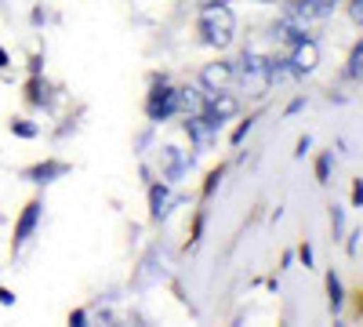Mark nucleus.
I'll return each instance as SVG.
<instances>
[{
	"mask_svg": "<svg viewBox=\"0 0 363 327\" xmlns=\"http://www.w3.org/2000/svg\"><path fill=\"white\" fill-rule=\"evenodd\" d=\"M149 204H153V218H164L167 211H171V193H167V186H153L149 189Z\"/></svg>",
	"mask_w": 363,
	"mask_h": 327,
	"instance_id": "obj_11",
	"label": "nucleus"
},
{
	"mask_svg": "<svg viewBox=\"0 0 363 327\" xmlns=\"http://www.w3.org/2000/svg\"><path fill=\"white\" fill-rule=\"evenodd\" d=\"M218 128H222V124H215L203 109H200V113H189V121H186V131H189V138L196 142V150H211V142H215Z\"/></svg>",
	"mask_w": 363,
	"mask_h": 327,
	"instance_id": "obj_3",
	"label": "nucleus"
},
{
	"mask_svg": "<svg viewBox=\"0 0 363 327\" xmlns=\"http://www.w3.org/2000/svg\"><path fill=\"white\" fill-rule=\"evenodd\" d=\"M4 66H8V51H4V48H0V70H4Z\"/></svg>",
	"mask_w": 363,
	"mask_h": 327,
	"instance_id": "obj_23",
	"label": "nucleus"
},
{
	"mask_svg": "<svg viewBox=\"0 0 363 327\" xmlns=\"http://www.w3.org/2000/svg\"><path fill=\"white\" fill-rule=\"evenodd\" d=\"M236 109H240V102H236L229 92H207V99H203V113H207L215 124H225V121H233V116H236Z\"/></svg>",
	"mask_w": 363,
	"mask_h": 327,
	"instance_id": "obj_4",
	"label": "nucleus"
},
{
	"mask_svg": "<svg viewBox=\"0 0 363 327\" xmlns=\"http://www.w3.org/2000/svg\"><path fill=\"white\" fill-rule=\"evenodd\" d=\"M349 77L352 80H363V44L352 48V58H349Z\"/></svg>",
	"mask_w": 363,
	"mask_h": 327,
	"instance_id": "obj_14",
	"label": "nucleus"
},
{
	"mask_svg": "<svg viewBox=\"0 0 363 327\" xmlns=\"http://www.w3.org/2000/svg\"><path fill=\"white\" fill-rule=\"evenodd\" d=\"M349 11H352L356 22H363V0H352V8H349Z\"/></svg>",
	"mask_w": 363,
	"mask_h": 327,
	"instance_id": "obj_18",
	"label": "nucleus"
},
{
	"mask_svg": "<svg viewBox=\"0 0 363 327\" xmlns=\"http://www.w3.org/2000/svg\"><path fill=\"white\" fill-rule=\"evenodd\" d=\"M84 320H87V313H84V309H77V313L69 316V323H77V327H84Z\"/></svg>",
	"mask_w": 363,
	"mask_h": 327,
	"instance_id": "obj_21",
	"label": "nucleus"
},
{
	"mask_svg": "<svg viewBox=\"0 0 363 327\" xmlns=\"http://www.w3.org/2000/svg\"><path fill=\"white\" fill-rule=\"evenodd\" d=\"M233 77H240V84L251 87V95H262L265 87L272 84V80H269V58H262V55H244V58H240V66L233 70Z\"/></svg>",
	"mask_w": 363,
	"mask_h": 327,
	"instance_id": "obj_2",
	"label": "nucleus"
},
{
	"mask_svg": "<svg viewBox=\"0 0 363 327\" xmlns=\"http://www.w3.org/2000/svg\"><path fill=\"white\" fill-rule=\"evenodd\" d=\"M58 174H66V164H58V160H48V164H37L33 171H29V178H33V182H55Z\"/></svg>",
	"mask_w": 363,
	"mask_h": 327,
	"instance_id": "obj_10",
	"label": "nucleus"
},
{
	"mask_svg": "<svg viewBox=\"0 0 363 327\" xmlns=\"http://www.w3.org/2000/svg\"><path fill=\"white\" fill-rule=\"evenodd\" d=\"M29 99H33L37 106H44V102H48V84L33 80V84H29Z\"/></svg>",
	"mask_w": 363,
	"mask_h": 327,
	"instance_id": "obj_17",
	"label": "nucleus"
},
{
	"mask_svg": "<svg viewBox=\"0 0 363 327\" xmlns=\"http://www.w3.org/2000/svg\"><path fill=\"white\" fill-rule=\"evenodd\" d=\"M327 174H330V157L320 160V178H323V182H327Z\"/></svg>",
	"mask_w": 363,
	"mask_h": 327,
	"instance_id": "obj_20",
	"label": "nucleus"
},
{
	"mask_svg": "<svg viewBox=\"0 0 363 327\" xmlns=\"http://www.w3.org/2000/svg\"><path fill=\"white\" fill-rule=\"evenodd\" d=\"M189 167V160L182 157V150H174V145H164V174L167 178H182V171Z\"/></svg>",
	"mask_w": 363,
	"mask_h": 327,
	"instance_id": "obj_9",
	"label": "nucleus"
},
{
	"mask_svg": "<svg viewBox=\"0 0 363 327\" xmlns=\"http://www.w3.org/2000/svg\"><path fill=\"white\" fill-rule=\"evenodd\" d=\"M11 131L18 138H37V124H29V121H11Z\"/></svg>",
	"mask_w": 363,
	"mask_h": 327,
	"instance_id": "obj_15",
	"label": "nucleus"
},
{
	"mask_svg": "<svg viewBox=\"0 0 363 327\" xmlns=\"http://www.w3.org/2000/svg\"><path fill=\"white\" fill-rule=\"evenodd\" d=\"M287 62H291L294 73H313L316 62H320V48H316V40H298Z\"/></svg>",
	"mask_w": 363,
	"mask_h": 327,
	"instance_id": "obj_5",
	"label": "nucleus"
},
{
	"mask_svg": "<svg viewBox=\"0 0 363 327\" xmlns=\"http://www.w3.org/2000/svg\"><path fill=\"white\" fill-rule=\"evenodd\" d=\"M352 200L363 207V182H356V189H352Z\"/></svg>",
	"mask_w": 363,
	"mask_h": 327,
	"instance_id": "obj_22",
	"label": "nucleus"
},
{
	"mask_svg": "<svg viewBox=\"0 0 363 327\" xmlns=\"http://www.w3.org/2000/svg\"><path fill=\"white\" fill-rule=\"evenodd\" d=\"M200 33L211 48H229L233 33H236V18L225 4H207L200 11Z\"/></svg>",
	"mask_w": 363,
	"mask_h": 327,
	"instance_id": "obj_1",
	"label": "nucleus"
},
{
	"mask_svg": "<svg viewBox=\"0 0 363 327\" xmlns=\"http://www.w3.org/2000/svg\"><path fill=\"white\" fill-rule=\"evenodd\" d=\"M178 113V92L171 87H157L153 99H149V121H167Z\"/></svg>",
	"mask_w": 363,
	"mask_h": 327,
	"instance_id": "obj_6",
	"label": "nucleus"
},
{
	"mask_svg": "<svg viewBox=\"0 0 363 327\" xmlns=\"http://www.w3.org/2000/svg\"><path fill=\"white\" fill-rule=\"evenodd\" d=\"M203 109V99L196 95V87H182L178 92V113H200Z\"/></svg>",
	"mask_w": 363,
	"mask_h": 327,
	"instance_id": "obj_12",
	"label": "nucleus"
},
{
	"mask_svg": "<svg viewBox=\"0 0 363 327\" xmlns=\"http://www.w3.org/2000/svg\"><path fill=\"white\" fill-rule=\"evenodd\" d=\"M327 291H330V306H342V280L335 273L327 277Z\"/></svg>",
	"mask_w": 363,
	"mask_h": 327,
	"instance_id": "obj_16",
	"label": "nucleus"
},
{
	"mask_svg": "<svg viewBox=\"0 0 363 327\" xmlns=\"http://www.w3.org/2000/svg\"><path fill=\"white\" fill-rule=\"evenodd\" d=\"M200 84L207 87V92H229V84H233V66H229V62H211V66L200 73Z\"/></svg>",
	"mask_w": 363,
	"mask_h": 327,
	"instance_id": "obj_7",
	"label": "nucleus"
},
{
	"mask_svg": "<svg viewBox=\"0 0 363 327\" xmlns=\"http://www.w3.org/2000/svg\"><path fill=\"white\" fill-rule=\"evenodd\" d=\"M277 33H280L284 40H291V44L306 40V29H301V26H294V22H280V26H277Z\"/></svg>",
	"mask_w": 363,
	"mask_h": 327,
	"instance_id": "obj_13",
	"label": "nucleus"
},
{
	"mask_svg": "<svg viewBox=\"0 0 363 327\" xmlns=\"http://www.w3.org/2000/svg\"><path fill=\"white\" fill-rule=\"evenodd\" d=\"M37 222H40V204L33 200V204H26V211H22V218H18V226H15V244H26L29 236H33Z\"/></svg>",
	"mask_w": 363,
	"mask_h": 327,
	"instance_id": "obj_8",
	"label": "nucleus"
},
{
	"mask_svg": "<svg viewBox=\"0 0 363 327\" xmlns=\"http://www.w3.org/2000/svg\"><path fill=\"white\" fill-rule=\"evenodd\" d=\"M11 302H15V294L8 287H0V306H11Z\"/></svg>",
	"mask_w": 363,
	"mask_h": 327,
	"instance_id": "obj_19",
	"label": "nucleus"
}]
</instances>
